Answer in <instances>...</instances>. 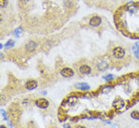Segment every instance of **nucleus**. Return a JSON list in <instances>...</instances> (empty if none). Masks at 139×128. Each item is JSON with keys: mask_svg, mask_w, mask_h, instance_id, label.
I'll return each mask as SVG.
<instances>
[{"mask_svg": "<svg viewBox=\"0 0 139 128\" xmlns=\"http://www.w3.org/2000/svg\"><path fill=\"white\" fill-rule=\"evenodd\" d=\"M75 87L77 89L81 90H87L90 89V86L87 83H80L75 84Z\"/></svg>", "mask_w": 139, "mask_h": 128, "instance_id": "1a4fd4ad", "label": "nucleus"}, {"mask_svg": "<svg viewBox=\"0 0 139 128\" xmlns=\"http://www.w3.org/2000/svg\"><path fill=\"white\" fill-rule=\"evenodd\" d=\"M78 102V98L75 96H71L69 97L68 100V103L69 105H74L76 104V102Z\"/></svg>", "mask_w": 139, "mask_h": 128, "instance_id": "9b49d317", "label": "nucleus"}, {"mask_svg": "<svg viewBox=\"0 0 139 128\" xmlns=\"http://www.w3.org/2000/svg\"><path fill=\"white\" fill-rule=\"evenodd\" d=\"M14 45V43L13 40H9V41L6 43V48H10V47H12Z\"/></svg>", "mask_w": 139, "mask_h": 128, "instance_id": "dca6fc26", "label": "nucleus"}, {"mask_svg": "<svg viewBox=\"0 0 139 128\" xmlns=\"http://www.w3.org/2000/svg\"><path fill=\"white\" fill-rule=\"evenodd\" d=\"M21 32H22V28L21 27L18 28L14 30V35H16L17 36H19V35L21 34Z\"/></svg>", "mask_w": 139, "mask_h": 128, "instance_id": "2eb2a0df", "label": "nucleus"}, {"mask_svg": "<svg viewBox=\"0 0 139 128\" xmlns=\"http://www.w3.org/2000/svg\"><path fill=\"white\" fill-rule=\"evenodd\" d=\"M136 45L139 47V42H138V43H136Z\"/></svg>", "mask_w": 139, "mask_h": 128, "instance_id": "6ab92c4d", "label": "nucleus"}, {"mask_svg": "<svg viewBox=\"0 0 139 128\" xmlns=\"http://www.w3.org/2000/svg\"><path fill=\"white\" fill-rule=\"evenodd\" d=\"M80 72L83 74H89L91 72V68L88 66V65H82L79 69Z\"/></svg>", "mask_w": 139, "mask_h": 128, "instance_id": "6e6552de", "label": "nucleus"}, {"mask_svg": "<svg viewBox=\"0 0 139 128\" xmlns=\"http://www.w3.org/2000/svg\"><path fill=\"white\" fill-rule=\"evenodd\" d=\"M97 68H98V70H99V71H103L107 70V69L108 68L109 64H108L106 61H102L99 62V63L97 64Z\"/></svg>", "mask_w": 139, "mask_h": 128, "instance_id": "0eeeda50", "label": "nucleus"}, {"mask_svg": "<svg viewBox=\"0 0 139 128\" xmlns=\"http://www.w3.org/2000/svg\"><path fill=\"white\" fill-rule=\"evenodd\" d=\"M35 104L37 107L40 108H46L49 106V102L45 98H40V99L36 100Z\"/></svg>", "mask_w": 139, "mask_h": 128, "instance_id": "f03ea898", "label": "nucleus"}, {"mask_svg": "<svg viewBox=\"0 0 139 128\" xmlns=\"http://www.w3.org/2000/svg\"><path fill=\"white\" fill-rule=\"evenodd\" d=\"M132 50H133V52H134V55L136 58H139V47L135 44L133 47H132Z\"/></svg>", "mask_w": 139, "mask_h": 128, "instance_id": "f8f14e48", "label": "nucleus"}, {"mask_svg": "<svg viewBox=\"0 0 139 128\" xmlns=\"http://www.w3.org/2000/svg\"><path fill=\"white\" fill-rule=\"evenodd\" d=\"M61 75L63 76L64 77H72L74 75V71H73L72 69L71 68H63V70L61 71Z\"/></svg>", "mask_w": 139, "mask_h": 128, "instance_id": "7ed1b4c3", "label": "nucleus"}, {"mask_svg": "<svg viewBox=\"0 0 139 128\" xmlns=\"http://www.w3.org/2000/svg\"><path fill=\"white\" fill-rule=\"evenodd\" d=\"M131 117L133 119L135 120H139V111H132L131 113Z\"/></svg>", "mask_w": 139, "mask_h": 128, "instance_id": "ddd939ff", "label": "nucleus"}, {"mask_svg": "<svg viewBox=\"0 0 139 128\" xmlns=\"http://www.w3.org/2000/svg\"><path fill=\"white\" fill-rule=\"evenodd\" d=\"M36 47V43L33 42V41L29 42L26 45V49H27V50L28 51V52H33V51L35 49Z\"/></svg>", "mask_w": 139, "mask_h": 128, "instance_id": "9d476101", "label": "nucleus"}, {"mask_svg": "<svg viewBox=\"0 0 139 128\" xmlns=\"http://www.w3.org/2000/svg\"><path fill=\"white\" fill-rule=\"evenodd\" d=\"M136 82H137V84H138V86H139V76L137 77V80H136Z\"/></svg>", "mask_w": 139, "mask_h": 128, "instance_id": "a211bd4d", "label": "nucleus"}, {"mask_svg": "<svg viewBox=\"0 0 139 128\" xmlns=\"http://www.w3.org/2000/svg\"><path fill=\"white\" fill-rule=\"evenodd\" d=\"M37 86V82L36 80H29L26 83V88L28 90H33L36 88Z\"/></svg>", "mask_w": 139, "mask_h": 128, "instance_id": "423d86ee", "label": "nucleus"}, {"mask_svg": "<svg viewBox=\"0 0 139 128\" xmlns=\"http://www.w3.org/2000/svg\"><path fill=\"white\" fill-rule=\"evenodd\" d=\"M112 105L115 108L118 109V110H120V109H122L125 107V102L122 99H116L113 102Z\"/></svg>", "mask_w": 139, "mask_h": 128, "instance_id": "39448f33", "label": "nucleus"}, {"mask_svg": "<svg viewBox=\"0 0 139 128\" xmlns=\"http://www.w3.org/2000/svg\"><path fill=\"white\" fill-rule=\"evenodd\" d=\"M105 78V80H107V81H109V80H112V76L111 75V74H109V75H108V76H107L106 77H104Z\"/></svg>", "mask_w": 139, "mask_h": 128, "instance_id": "f3484780", "label": "nucleus"}, {"mask_svg": "<svg viewBox=\"0 0 139 128\" xmlns=\"http://www.w3.org/2000/svg\"><path fill=\"white\" fill-rule=\"evenodd\" d=\"M101 18L99 16H94L90 20V25L91 27H98L101 24Z\"/></svg>", "mask_w": 139, "mask_h": 128, "instance_id": "20e7f679", "label": "nucleus"}, {"mask_svg": "<svg viewBox=\"0 0 139 128\" xmlns=\"http://www.w3.org/2000/svg\"><path fill=\"white\" fill-rule=\"evenodd\" d=\"M0 3H1V8H5L8 5V0H0Z\"/></svg>", "mask_w": 139, "mask_h": 128, "instance_id": "4468645a", "label": "nucleus"}, {"mask_svg": "<svg viewBox=\"0 0 139 128\" xmlns=\"http://www.w3.org/2000/svg\"><path fill=\"white\" fill-rule=\"evenodd\" d=\"M112 55L116 58H118V59H122L124 58L126 55V51L124 49H122V47L118 46L116 47V48L113 49L112 51Z\"/></svg>", "mask_w": 139, "mask_h": 128, "instance_id": "f257e3e1", "label": "nucleus"}]
</instances>
